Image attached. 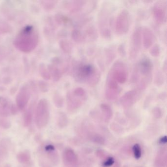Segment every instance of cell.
<instances>
[{
  "label": "cell",
  "mask_w": 167,
  "mask_h": 167,
  "mask_svg": "<svg viewBox=\"0 0 167 167\" xmlns=\"http://www.w3.org/2000/svg\"><path fill=\"white\" fill-rule=\"evenodd\" d=\"M73 72L77 81L86 83L90 86H96L100 80V72L93 65L87 62L77 63L74 66Z\"/></svg>",
  "instance_id": "6da1fadb"
},
{
  "label": "cell",
  "mask_w": 167,
  "mask_h": 167,
  "mask_svg": "<svg viewBox=\"0 0 167 167\" xmlns=\"http://www.w3.org/2000/svg\"><path fill=\"white\" fill-rule=\"evenodd\" d=\"M38 41V34L35 29L32 26H27L16 36L14 44L19 50L28 53L34 50Z\"/></svg>",
  "instance_id": "7a4b0ae2"
},
{
  "label": "cell",
  "mask_w": 167,
  "mask_h": 167,
  "mask_svg": "<svg viewBox=\"0 0 167 167\" xmlns=\"http://www.w3.org/2000/svg\"><path fill=\"white\" fill-rule=\"evenodd\" d=\"M113 7L105 2L100 10L98 17V27L101 36L104 39H111V30L113 20Z\"/></svg>",
  "instance_id": "3957f363"
},
{
  "label": "cell",
  "mask_w": 167,
  "mask_h": 167,
  "mask_svg": "<svg viewBox=\"0 0 167 167\" xmlns=\"http://www.w3.org/2000/svg\"><path fill=\"white\" fill-rule=\"evenodd\" d=\"M50 118L48 103L46 100L42 99L37 104L35 111V121L37 128L39 129L47 126Z\"/></svg>",
  "instance_id": "277c9868"
},
{
  "label": "cell",
  "mask_w": 167,
  "mask_h": 167,
  "mask_svg": "<svg viewBox=\"0 0 167 167\" xmlns=\"http://www.w3.org/2000/svg\"><path fill=\"white\" fill-rule=\"evenodd\" d=\"M107 76L119 84H123L128 78L127 65L123 61H116L113 64Z\"/></svg>",
  "instance_id": "5b68a950"
},
{
  "label": "cell",
  "mask_w": 167,
  "mask_h": 167,
  "mask_svg": "<svg viewBox=\"0 0 167 167\" xmlns=\"http://www.w3.org/2000/svg\"><path fill=\"white\" fill-rule=\"evenodd\" d=\"M130 15L129 12L123 9L118 15L116 19V32L118 35H123L127 34L130 26Z\"/></svg>",
  "instance_id": "8992f818"
},
{
  "label": "cell",
  "mask_w": 167,
  "mask_h": 167,
  "mask_svg": "<svg viewBox=\"0 0 167 167\" xmlns=\"http://www.w3.org/2000/svg\"><path fill=\"white\" fill-rule=\"evenodd\" d=\"M142 27H137L132 35L129 53L130 59H135L139 53L142 44Z\"/></svg>",
  "instance_id": "52a82bcc"
},
{
  "label": "cell",
  "mask_w": 167,
  "mask_h": 167,
  "mask_svg": "<svg viewBox=\"0 0 167 167\" xmlns=\"http://www.w3.org/2000/svg\"><path fill=\"white\" fill-rule=\"evenodd\" d=\"M153 18L159 25L165 24L167 21V2L165 1L157 2L152 9Z\"/></svg>",
  "instance_id": "ba28073f"
},
{
  "label": "cell",
  "mask_w": 167,
  "mask_h": 167,
  "mask_svg": "<svg viewBox=\"0 0 167 167\" xmlns=\"http://www.w3.org/2000/svg\"><path fill=\"white\" fill-rule=\"evenodd\" d=\"M141 79H149L152 80L153 64L149 58L144 57L137 63Z\"/></svg>",
  "instance_id": "9c48e42d"
},
{
  "label": "cell",
  "mask_w": 167,
  "mask_h": 167,
  "mask_svg": "<svg viewBox=\"0 0 167 167\" xmlns=\"http://www.w3.org/2000/svg\"><path fill=\"white\" fill-rule=\"evenodd\" d=\"M121 92L119 83L107 76L105 84V95L107 99L113 100L119 96Z\"/></svg>",
  "instance_id": "30bf717a"
},
{
  "label": "cell",
  "mask_w": 167,
  "mask_h": 167,
  "mask_svg": "<svg viewBox=\"0 0 167 167\" xmlns=\"http://www.w3.org/2000/svg\"><path fill=\"white\" fill-rule=\"evenodd\" d=\"M142 92L136 89L126 92L120 99V103L125 107H129L139 99Z\"/></svg>",
  "instance_id": "8fae6325"
},
{
  "label": "cell",
  "mask_w": 167,
  "mask_h": 167,
  "mask_svg": "<svg viewBox=\"0 0 167 167\" xmlns=\"http://www.w3.org/2000/svg\"><path fill=\"white\" fill-rule=\"evenodd\" d=\"M142 44L146 49L153 46L155 41V36L152 30L148 27L142 28Z\"/></svg>",
  "instance_id": "7c38bea8"
},
{
  "label": "cell",
  "mask_w": 167,
  "mask_h": 167,
  "mask_svg": "<svg viewBox=\"0 0 167 167\" xmlns=\"http://www.w3.org/2000/svg\"><path fill=\"white\" fill-rule=\"evenodd\" d=\"M30 99V93L26 88H22L16 98V103L20 110H23L28 104Z\"/></svg>",
  "instance_id": "4fadbf2b"
},
{
  "label": "cell",
  "mask_w": 167,
  "mask_h": 167,
  "mask_svg": "<svg viewBox=\"0 0 167 167\" xmlns=\"http://www.w3.org/2000/svg\"><path fill=\"white\" fill-rule=\"evenodd\" d=\"M86 100V99L78 97L73 93V92H69L67 95V101L68 107L70 109H77L80 107L82 101Z\"/></svg>",
  "instance_id": "5bb4252c"
},
{
  "label": "cell",
  "mask_w": 167,
  "mask_h": 167,
  "mask_svg": "<svg viewBox=\"0 0 167 167\" xmlns=\"http://www.w3.org/2000/svg\"><path fill=\"white\" fill-rule=\"evenodd\" d=\"M86 40L94 41L97 40L98 37L97 30L94 26L90 25L86 29L83 33Z\"/></svg>",
  "instance_id": "9a60e30c"
},
{
  "label": "cell",
  "mask_w": 167,
  "mask_h": 167,
  "mask_svg": "<svg viewBox=\"0 0 167 167\" xmlns=\"http://www.w3.org/2000/svg\"><path fill=\"white\" fill-rule=\"evenodd\" d=\"M9 142L8 140H2L0 141V162L4 160L8 155Z\"/></svg>",
  "instance_id": "2e32d148"
},
{
  "label": "cell",
  "mask_w": 167,
  "mask_h": 167,
  "mask_svg": "<svg viewBox=\"0 0 167 167\" xmlns=\"http://www.w3.org/2000/svg\"><path fill=\"white\" fill-rule=\"evenodd\" d=\"M71 38L76 43H81L86 41L83 32L78 28H75L71 32Z\"/></svg>",
  "instance_id": "e0dca14e"
},
{
  "label": "cell",
  "mask_w": 167,
  "mask_h": 167,
  "mask_svg": "<svg viewBox=\"0 0 167 167\" xmlns=\"http://www.w3.org/2000/svg\"><path fill=\"white\" fill-rule=\"evenodd\" d=\"M9 104L7 100H0V116L6 117L9 114Z\"/></svg>",
  "instance_id": "ac0fdd59"
},
{
  "label": "cell",
  "mask_w": 167,
  "mask_h": 167,
  "mask_svg": "<svg viewBox=\"0 0 167 167\" xmlns=\"http://www.w3.org/2000/svg\"><path fill=\"white\" fill-rule=\"evenodd\" d=\"M18 161L21 163H27L31 158L30 153L28 151L19 152L17 156Z\"/></svg>",
  "instance_id": "d6986e66"
},
{
  "label": "cell",
  "mask_w": 167,
  "mask_h": 167,
  "mask_svg": "<svg viewBox=\"0 0 167 167\" xmlns=\"http://www.w3.org/2000/svg\"><path fill=\"white\" fill-rule=\"evenodd\" d=\"M140 80V75L137 63L134 66L132 73V76L130 78V82L132 84H138Z\"/></svg>",
  "instance_id": "ffe728a7"
},
{
  "label": "cell",
  "mask_w": 167,
  "mask_h": 167,
  "mask_svg": "<svg viewBox=\"0 0 167 167\" xmlns=\"http://www.w3.org/2000/svg\"><path fill=\"white\" fill-rule=\"evenodd\" d=\"M60 46L62 51L65 52V53L70 54L72 52V50H73L72 45L71 43L67 40H61L60 42Z\"/></svg>",
  "instance_id": "44dd1931"
},
{
  "label": "cell",
  "mask_w": 167,
  "mask_h": 167,
  "mask_svg": "<svg viewBox=\"0 0 167 167\" xmlns=\"http://www.w3.org/2000/svg\"><path fill=\"white\" fill-rule=\"evenodd\" d=\"M165 81L163 73L160 70L157 71L156 72L155 77V83L158 87L161 86L163 85Z\"/></svg>",
  "instance_id": "7402d4cb"
},
{
  "label": "cell",
  "mask_w": 167,
  "mask_h": 167,
  "mask_svg": "<svg viewBox=\"0 0 167 167\" xmlns=\"http://www.w3.org/2000/svg\"><path fill=\"white\" fill-rule=\"evenodd\" d=\"M50 71L51 72L52 77L54 81H59L62 77L61 71L56 66H51L50 67Z\"/></svg>",
  "instance_id": "603a6c76"
},
{
  "label": "cell",
  "mask_w": 167,
  "mask_h": 167,
  "mask_svg": "<svg viewBox=\"0 0 167 167\" xmlns=\"http://www.w3.org/2000/svg\"><path fill=\"white\" fill-rule=\"evenodd\" d=\"M32 119V112L30 109H29L25 112L24 115L23 123L25 127H29L31 124Z\"/></svg>",
  "instance_id": "cb8c5ba5"
},
{
  "label": "cell",
  "mask_w": 167,
  "mask_h": 167,
  "mask_svg": "<svg viewBox=\"0 0 167 167\" xmlns=\"http://www.w3.org/2000/svg\"><path fill=\"white\" fill-rule=\"evenodd\" d=\"M161 49L160 46L158 44H156L153 45L150 49V53L152 57L157 58L160 55Z\"/></svg>",
  "instance_id": "d4e9b609"
},
{
  "label": "cell",
  "mask_w": 167,
  "mask_h": 167,
  "mask_svg": "<svg viewBox=\"0 0 167 167\" xmlns=\"http://www.w3.org/2000/svg\"><path fill=\"white\" fill-rule=\"evenodd\" d=\"M105 54L107 63H111V62L113 61V59L115 58V53L112 49H107L105 51Z\"/></svg>",
  "instance_id": "484cf974"
},
{
  "label": "cell",
  "mask_w": 167,
  "mask_h": 167,
  "mask_svg": "<svg viewBox=\"0 0 167 167\" xmlns=\"http://www.w3.org/2000/svg\"><path fill=\"white\" fill-rule=\"evenodd\" d=\"M134 156L136 159H139L142 156V151L138 144H136L133 146Z\"/></svg>",
  "instance_id": "4316f807"
},
{
  "label": "cell",
  "mask_w": 167,
  "mask_h": 167,
  "mask_svg": "<svg viewBox=\"0 0 167 167\" xmlns=\"http://www.w3.org/2000/svg\"><path fill=\"white\" fill-rule=\"evenodd\" d=\"M66 121H67V118L64 113H60L59 114L58 120V123L59 126L61 127H64L66 125Z\"/></svg>",
  "instance_id": "83f0119b"
},
{
  "label": "cell",
  "mask_w": 167,
  "mask_h": 167,
  "mask_svg": "<svg viewBox=\"0 0 167 167\" xmlns=\"http://www.w3.org/2000/svg\"><path fill=\"white\" fill-rule=\"evenodd\" d=\"M53 101L55 105L58 107H62L63 104V99L60 95L55 94L53 98Z\"/></svg>",
  "instance_id": "f1b7e54d"
},
{
  "label": "cell",
  "mask_w": 167,
  "mask_h": 167,
  "mask_svg": "<svg viewBox=\"0 0 167 167\" xmlns=\"http://www.w3.org/2000/svg\"><path fill=\"white\" fill-rule=\"evenodd\" d=\"M0 126L4 129H8L11 127V123L9 121L6 119H0Z\"/></svg>",
  "instance_id": "f546056e"
},
{
  "label": "cell",
  "mask_w": 167,
  "mask_h": 167,
  "mask_svg": "<svg viewBox=\"0 0 167 167\" xmlns=\"http://www.w3.org/2000/svg\"><path fill=\"white\" fill-rule=\"evenodd\" d=\"M114 162H115V160L114 158L112 157H110L105 161L103 163V166L104 167H110L113 165Z\"/></svg>",
  "instance_id": "4dcf8cb0"
},
{
  "label": "cell",
  "mask_w": 167,
  "mask_h": 167,
  "mask_svg": "<svg viewBox=\"0 0 167 167\" xmlns=\"http://www.w3.org/2000/svg\"><path fill=\"white\" fill-rule=\"evenodd\" d=\"M118 53L121 57H124L126 56V49H125V47L123 44H121V45H119V46L118 48Z\"/></svg>",
  "instance_id": "1f68e13d"
},
{
  "label": "cell",
  "mask_w": 167,
  "mask_h": 167,
  "mask_svg": "<svg viewBox=\"0 0 167 167\" xmlns=\"http://www.w3.org/2000/svg\"><path fill=\"white\" fill-rule=\"evenodd\" d=\"M152 94H150L146 98L145 100V104H146V105H148L149 103H150V101H151V100H152Z\"/></svg>",
  "instance_id": "d6a6232c"
},
{
  "label": "cell",
  "mask_w": 167,
  "mask_h": 167,
  "mask_svg": "<svg viewBox=\"0 0 167 167\" xmlns=\"http://www.w3.org/2000/svg\"><path fill=\"white\" fill-rule=\"evenodd\" d=\"M39 164L40 165L41 167H51L47 162L43 160H40Z\"/></svg>",
  "instance_id": "836d02e7"
},
{
  "label": "cell",
  "mask_w": 167,
  "mask_h": 167,
  "mask_svg": "<svg viewBox=\"0 0 167 167\" xmlns=\"http://www.w3.org/2000/svg\"><path fill=\"white\" fill-rule=\"evenodd\" d=\"M11 112L13 115H15L17 112V109L14 105H12V107H11Z\"/></svg>",
  "instance_id": "e575fe53"
},
{
  "label": "cell",
  "mask_w": 167,
  "mask_h": 167,
  "mask_svg": "<svg viewBox=\"0 0 167 167\" xmlns=\"http://www.w3.org/2000/svg\"><path fill=\"white\" fill-rule=\"evenodd\" d=\"M167 136H165L160 139V143L161 144H166L167 143Z\"/></svg>",
  "instance_id": "d590c367"
},
{
  "label": "cell",
  "mask_w": 167,
  "mask_h": 167,
  "mask_svg": "<svg viewBox=\"0 0 167 167\" xmlns=\"http://www.w3.org/2000/svg\"><path fill=\"white\" fill-rule=\"evenodd\" d=\"M159 97L160 99H164L166 98V93L165 92L162 93L159 95Z\"/></svg>",
  "instance_id": "8d00e7d4"
},
{
  "label": "cell",
  "mask_w": 167,
  "mask_h": 167,
  "mask_svg": "<svg viewBox=\"0 0 167 167\" xmlns=\"http://www.w3.org/2000/svg\"><path fill=\"white\" fill-rule=\"evenodd\" d=\"M163 72L165 73V74H166L167 73V61L165 60L164 64H163Z\"/></svg>",
  "instance_id": "74e56055"
}]
</instances>
